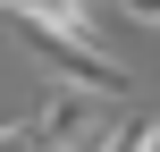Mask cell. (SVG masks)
<instances>
[{"label":"cell","instance_id":"obj_1","mask_svg":"<svg viewBox=\"0 0 160 152\" xmlns=\"http://www.w3.org/2000/svg\"><path fill=\"white\" fill-rule=\"evenodd\" d=\"M118 110H110V93H84V85H51L42 93V110H34V135L42 144H68V152H101L118 144Z\"/></svg>","mask_w":160,"mask_h":152},{"label":"cell","instance_id":"obj_2","mask_svg":"<svg viewBox=\"0 0 160 152\" xmlns=\"http://www.w3.org/2000/svg\"><path fill=\"white\" fill-rule=\"evenodd\" d=\"M8 34H17L59 85H84V93H110V102L127 93V68H118L101 42H84V34H51V25H8Z\"/></svg>","mask_w":160,"mask_h":152},{"label":"cell","instance_id":"obj_3","mask_svg":"<svg viewBox=\"0 0 160 152\" xmlns=\"http://www.w3.org/2000/svg\"><path fill=\"white\" fill-rule=\"evenodd\" d=\"M0 17H8V25H51V34H84V42H101L93 0H0Z\"/></svg>","mask_w":160,"mask_h":152},{"label":"cell","instance_id":"obj_4","mask_svg":"<svg viewBox=\"0 0 160 152\" xmlns=\"http://www.w3.org/2000/svg\"><path fill=\"white\" fill-rule=\"evenodd\" d=\"M101 152H160V118H127L118 144H101Z\"/></svg>","mask_w":160,"mask_h":152},{"label":"cell","instance_id":"obj_5","mask_svg":"<svg viewBox=\"0 0 160 152\" xmlns=\"http://www.w3.org/2000/svg\"><path fill=\"white\" fill-rule=\"evenodd\" d=\"M127 25H143V34H160V0H110Z\"/></svg>","mask_w":160,"mask_h":152},{"label":"cell","instance_id":"obj_6","mask_svg":"<svg viewBox=\"0 0 160 152\" xmlns=\"http://www.w3.org/2000/svg\"><path fill=\"white\" fill-rule=\"evenodd\" d=\"M34 152H68V144H34Z\"/></svg>","mask_w":160,"mask_h":152}]
</instances>
